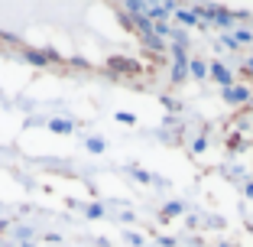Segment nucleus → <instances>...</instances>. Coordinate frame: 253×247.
<instances>
[{
    "instance_id": "6e6552de",
    "label": "nucleus",
    "mask_w": 253,
    "mask_h": 247,
    "mask_svg": "<svg viewBox=\"0 0 253 247\" xmlns=\"http://www.w3.org/2000/svg\"><path fill=\"white\" fill-rule=\"evenodd\" d=\"M234 43H237V46H240V43H250V33H244V30H240L237 36H234Z\"/></svg>"
},
{
    "instance_id": "39448f33",
    "label": "nucleus",
    "mask_w": 253,
    "mask_h": 247,
    "mask_svg": "<svg viewBox=\"0 0 253 247\" xmlns=\"http://www.w3.org/2000/svg\"><path fill=\"white\" fill-rule=\"evenodd\" d=\"M179 20L185 23V26H192V23H198V13H192V10H182V13H179Z\"/></svg>"
},
{
    "instance_id": "7ed1b4c3",
    "label": "nucleus",
    "mask_w": 253,
    "mask_h": 247,
    "mask_svg": "<svg viewBox=\"0 0 253 247\" xmlns=\"http://www.w3.org/2000/svg\"><path fill=\"white\" fill-rule=\"evenodd\" d=\"M188 68H192V75H195V78H205V75H208V65H205V62H198V59L188 62Z\"/></svg>"
},
{
    "instance_id": "0eeeda50",
    "label": "nucleus",
    "mask_w": 253,
    "mask_h": 247,
    "mask_svg": "<svg viewBox=\"0 0 253 247\" xmlns=\"http://www.w3.org/2000/svg\"><path fill=\"white\" fill-rule=\"evenodd\" d=\"M88 147H91V153H101L104 150V140H88Z\"/></svg>"
},
{
    "instance_id": "f257e3e1",
    "label": "nucleus",
    "mask_w": 253,
    "mask_h": 247,
    "mask_svg": "<svg viewBox=\"0 0 253 247\" xmlns=\"http://www.w3.org/2000/svg\"><path fill=\"white\" fill-rule=\"evenodd\" d=\"M208 68H211V75H214L221 85H231V72H227V68H224L221 62H214V65H208Z\"/></svg>"
},
{
    "instance_id": "423d86ee",
    "label": "nucleus",
    "mask_w": 253,
    "mask_h": 247,
    "mask_svg": "<svg viewBox=\"0 0 253 247\" xmlns=\"http://www.w3.org/2000/svg\"><path fill=\"white\" fill-rule=\"evenodd\" d=\"M117 120H120V124H136V117H133V114H126V111H120Z\"/></svg>"
},
{
    "instance_id": "f03ea898",
    "label": "nucleus",
    "mask_w": 253,
    "mask_h": 247,
    "mask_svg": "<svg viewBox=\"0 0 253 247\" xmlns=\"http://www.w3.org/2000/svg\"><path fill=\"white\" fill-rule=\"evenodd\" d=\"M247 98H250L247 88H231L227 91V101H231V104H240V101H247Z\"/></svg>"
},
{
    "instance_id": "20e7f679",
    "label": "nucleus",
    "mask_w": 253,
    "mask_h": 247,
    "mask_svg": "<svg viewBox=\"0 0 253 247\" xmlns=\"http://www.w3.org/2000/svg\"><path fill=\"white\" fill-rule=\"evenodd\" d=\"M163 215H166V218H172V215H182V202H169V205L163 208Z\"/></svg>"
}]
</instances>
